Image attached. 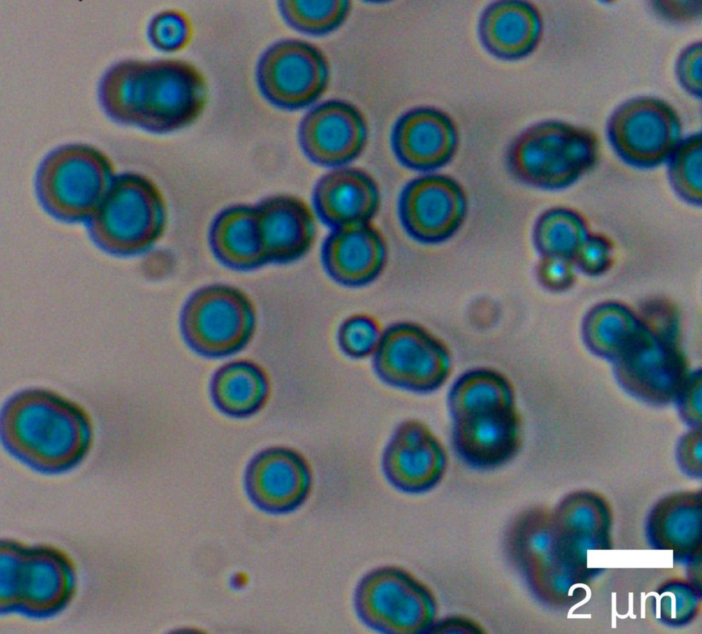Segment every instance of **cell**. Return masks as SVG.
<instances>
[{"mask_svg":"<svg viewBox=\"0 0 702 634\" xmlns=\"http://www.w3.org/2000/svg\"><path fill=\"white\" fill-rule=\"evenodd\" d=\"M99 95L106 111L118 119L172 129L200 114L206 85L199 71L182 60L127 61L105 74Z\"/></svg>","mask_w":702,"mask_h":634,"instance_id":"6da1fadb","label":"cell"},{"mask_svg":"<svg viewBox=\"0 0 702 634\" xmlns=\"http://www.w3.org/2000/svg\"><path fill=\"white\" fill-rule=\"evenodd\" d=\"M599 144L590 131L556 120L535 123L511 143L507 165L518 182L555 191L568 188L596 165Z\"/></svg>","mask_w":702,"mask_h":634,"instance_id":"7a4b0ae2","label":"cell"},{"mask_svg":"<svg viewBox=\"0 0 702 634\" xmlns=\"http://www.w3.org/2000/svg\"><path fill=\"white\" fill-rule=\"evenodd\" d=\"M5 441L28 463L49 469L72 465L89 440L85 417L74 405L53 398L7 405L3 418Z\"/></svg>","mask_w":702,"mask_h":634,"instance_id":"3957f363","label":"cell"},{"mask_svg":"<svg viewBox=\"0 0 702 634\" xmlns=\"http://www.w3.org/2000/svg\"><path fill=\"white\" fill-rule=\"evenodd\" d=\"M257 312L250 296L239 287L211 284L194 291L185 301L180 328L186 343L208 358L232 356L253 339Z\"/></svg>","mask_w":702,"mask_h":634,"instance_id":"277c9868","label":"cell"},{"mask_svg":"<svg viewBox=\"0 0 702 634\" xmlns=\"http://www.w3.org/2000/svg\"><path fill=\"white\" fill-rule=\"evenodd\" d=\"M372 358L382 382L418 394L439 389L452 371V356L446 343L424 326L408 321L384 328Z\"/></svg>","mask_w":702,"mask_h":634,"instance_id":"5b68a950","label":"cell"},{"mask_svg":"<svg viewBox=\"0 0 702 634\" xmlns=\"http://www.w3.org/2000/svg\"><path fill=\"white\" fill-rule=\"evenodd\" d=\"M255 77L259 91L274 106L289 111L305 108L326 91L330 77L328 58L317 46L285 38L261 53Z\"/></svg>","mask_w":702,"mask_h":634,"instance_id":"8992f818","label":"cell"},{"mask_svg":"<svg viewBox=\"0 0 702 634\" xmlns=\"http://www.w3.org/2000/svg\"><path fill=\"white\" fill-rule=\"evenodd\" d=\"M426 594L406 570L383 565L365 574L353 597L361 621L372 630L388 634L413 633L426 621Z\"/></svg>","mask_w":702,"mask_h":634,"instance_id":"52a82bcc","label":"cell"},{"mask_svg":"<svg viewBox=\"0 0 702 634\" xmlns=\"http://www.w3.org/2000/svg\"><path fill=\"white\" fill-rule=\"evenodd\" d=\"M468 212V198L454 178L428 173L410 180L398 201L401 224L413 240L437 245L452 238Z\"/></svg>","mask_w":702,"mask_h":634,"instance_id":"ba28073f","label":"cell"},{"mask_svg":"<svg viewBox=\"0 0 702 634\" xmlns=\"http://www.w3.org/2000/svg\"><path fill=\"white\" fill-rule=\"evenodd\" d=\"M448 450L431 427L418 419L402 421L383 449L381 468L388 483L407 493L426 491L445 475Z\"/></svg>","mask_w":702,"mask_h":634,"instance_id":"9c48e42d","label":"cell"},{"mask_svg":"<svg viewBox=\"0 0 702 634\" xmlns=\"http://www.w3.org/2000/svg\"><path fill=\"white\" fill-rule=\"evenodd\" d=\"M368 135L363 112L341 99H328L311 108L298 128L305 156L318 165L334 168L356 159L367 145Z\"/></svg>","mask_w":702,"mask_h":634,"instance_id":"30bf717a","label":"cell"},{"mask_svg":"<svg viewBox=\"0 0 702 634\" xmlns=\"http://www.w3.org/2000/svg\"><path fill=\"white\" fill-rule=\"evenodd\" d=\"M312 467L298 450L273 446L256 452L244 472V487L250 500L260 509L285 514L302 507L311 495Z\"/></svg>","mask_w":702,"mask_h":634,"instance_id":"8fae6325","label":"cell"},{"mask_svg":"<svg viewBox=\"0 0 702 634\" xmlns=\"http://www.w3.org/2000/svg\"><path fill=\"white\" fill-rule=\"evenodd\" d=\"M391 145L405 167L431 173L450 163L459 143L457 125L444 110L419 106L404 112L391 132Z\"/></svg>","mask_w":702,"mask_h":634,"instance_id":"7c38bea8","label":"cell"},{"mask_svg":"<svg viewBox=\"0 0 702 634\" xmlns=\"http://www.w3.org/2000/svg\"><path fill=\"white\" fill-rule=\"evenodd\" d=\"M523 419L518 406L452 420L451 442L466 465L479 470L513 460L523 444Z\"/></svg>","mask_w":702,"mask_h":634,"instance_id":"4fadbf2b","label":"cell"},{"mask_svg":"<svg viewBox=\"0 0 702 634\" xmlns=\"http://www.w3.org/2000/svg\"><path fill=\"white\" fill-rule=\"evenodd\" d=\"M322 261L328 276L347 287H361L375 281L388 260V245L372 222L332 228L324 241Z\"/></svg>","mask_w":702,"mask_h":634,"instance_id":"5bb4252c","label":"cell"},{"mask_svg":"<svg viewBox=\"0 0 702 634\" xmlns=\"http://www.w3.org/2000/svg\"><path fill=\"white\" fill-rule=\"evenodd\" d=\"M607 130L619 158L639 169L666 163L681 140L679 121L670 112H619L611 119Z\"/></svg>","mask_w":702,"mask_h":634,"instance_id":"9a60e30c","label":"cell"},{"mask_svg":"<svg viewBox=\"0 0 702 634\" xmlns=\"http://www.w3.org/2000/svg\"><path fill=\"white\" fill-rule=\"evenodd\" d=\"M315 212L332 229L372 222L378 212L380 193L374 178L356 167H335L324 174L313 191Z\"/></svg>","mask_w":702,"mask_h":634,"instance_id":"2e32d148","label":"cell"},{"mask_svg":"<svg viewBox=\"0 0 702 634\" xmlns=\"http://www.w3.org/2000/svg\"><path fill=\"white\" fill-rule=\"evenodd\" d=\"M544 23L537 8L527 1L499 0L480 14L477 34L483 47L503 61H518L532 54L542 37Z\"/></svg>","mask_w":702,"mask_h":634,"instance_id":"e0dca14e","label":"cell"},{"mask_svg":"<svg viewBox=\"0 0 702 634\" xmlns=\"http://www.w3.org/2000/svg\"><path fill=\"white\" fill-rule=\"evenodd\" d=\"M271 390L265 368L247 358L232 360L219 367L209 385L215 408L235 419L248 418L260 412L268 402Z\"/></svg>","mask_w":702,"mask_h":634,"instance_id":"ac0fdd59","label":"cell"},{"mask_svg":"<svg viewBox=\"0 0 702 634\" xmlns=\"http://www.w3.org/2000/svg\"><path fill=\"white\" fill-rule=\"evenodd\" d=\"M518 406L512 381L491 367H475L461 374L450 386L447 407L452 420Z\"/></svg>","mask_w":702,"mask_h":634,"instance_id":"d6986e66","label":"cell"},{"mask_svg":"<svg viewBox=\"0 0 702 634\" xmlns=\"http://www.w3.org/2000/svg\"><path fill=\"white\" fill-rule=\"evenodd\" d=\"M275 228L265 249V258L278 263L294 261L311 249L316 236V221L310 206L294 197L275 202Z\"/></svg>","mask_w":702,"mask_h":634,"instance_id":"ffe728a7","label":"cell"},{"mask_svg":"<svg viewBox=\"0 0 702 634\" xmlns=\"http://www.w3.org/2000/svg\"><path fill=\"white\" fill-rule=\"evenodd\" d=\"M590 232L589 223L581 212L568 206H553L536 219L533 243L541 256H561L573 260Z\"/></svg>","mask_w":702,"mask_h":634,"instance_id":"44dd1931","label":"cell"},{"mask_svg":"<svg viewBox=\"0 0 702 634\" xmlns=\"http://www.w3.org/2000/svg\"><path fill=\"white\" fill-rule=\"evenodd\" d=\"M279 12L294 30L311 36H324L339 29L348 18L349 0H281Z\"/></svg>","mask_w":702,"mask_h":634,"instance_id":"7402d4cb","label":"cell"},{"mask_svg":"<svg viewBox=\"0 0 702 634\" xmlns=\"http://www.w3.org/2000/svg\"><path fill=\"white\" fill-rule=\"evenodd\" d=\"M669 184L685 203L702 205V140L701 134L681 139L666 162Z\"/></svg>","mask_w":702,"mask_h":634,"instance_id":"603a6c76","label":"cell"},{"mask_svg":"<svg viewBox=\"0 0 702 634\" xmlns=\"http://www.w3.org/2000/svg\"><path fill=\"white\" fill-rule=\"evenodd\" d=\"M383 328L378 320L365 313L346 317L337 332V345L346 356L356 360L372 357L380 341Z\"/></svg>","mask_w":702,"mask_h":634,"instance_id":"cb8c5ba5","label":"cell"},{"mask_svg":"<svg viewBox=\"0 0 702 634\" xmlns=\"http://www.w3.org/2000/svg\"><path fill=\"white\" fill-rule=\"evenodd\" d=\"M190 25L184 14L177 11H164L156 14L148 26L151 43L165 52L183 48L190 36Z\"/></svg>","mask_w":702,"mask_h":634,"instance_id":"d4e9b609","label":"cell"},{"mask_svg":"<svg viewBox=\"0 0 702 634\" xmlns=\"http://www.w3.org/2000/svg\"><path fill=\"white\" fill-rule=\"evenodd\" d=\"M614 245L607 234L590 232L579 247L573 260L585 272L599 274L612 263Z\"/></svg>","mask_w":702,"mask_h":634,"instance_id":"484cf974","label":"cell"},{"mask_svg":"<svg viewBox=\"0 0 702 634\" xmlns=\"http://www.w3.org/2000/svg\"><path fill=\"white\" fill-rule=\"evenodd\" d=\"M536 276L544 287L552 291L562 290L570 286L574 280L573 260L561 256H541Z\"/></svg>","mask_w":702,"mask_h":634,"instance_id":"4316f807","label":"cell"},{"mask_svg":"<svg viewBox=\"0 0 702 634\" xmlns=\"http://www.w3.org/2000/svg\"><path fill=\"white\" fill-rule=\"evenodd\" d=\"M675 402L680 418L690 427L701 426L702 401L700 375L686 379Z\"/></svg>","mask_w":702,"mask_h":634,"instance_id":"83f0119b","label":"cell"},{"mask_svg":"<svg viewBox=\"0 0 702 634\" xmlns=\"http://www.w3.org/2000/svg\"><path fill=\"white\" fill-rule=\"evenodd\" d=\"M677 463L691 476H701L702 470L701 426L691 427L679 439L676 448Z\"/></svg>","mask_w":702,"mask_h":634,"instance_id":"f1b7e54d","label":"cell"}]
</instances>
